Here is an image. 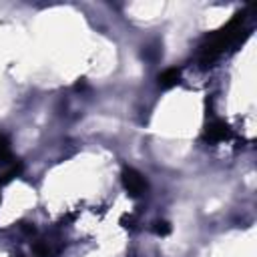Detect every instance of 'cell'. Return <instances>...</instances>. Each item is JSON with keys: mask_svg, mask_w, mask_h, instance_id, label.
<instances>
[{"mask_svg": "<svg viewBox=\"0 0 257 257\" xmlns=\"http://www.w3.org/2000/svg\"><path fill=\"white\" fill-rule=\"evenodd\" d=\"M205 137H207V141L211 143H217V141H223L229 137V129L225 123H213L207 127V133H205Z\"/></svg>", "mask_w": 257, "mask_h": 257, "instance_id": "2", "label": "cell"}, {"mask_svg": "<svg viewBox=\"0 0 257 257\" xmlns=\"http://www.w3.org/2000/svg\"><path fill=\"white\" fill-rule=\"evenodd\" d=\"M153 231H155L157 235H169L171 233V225L167 223V221H157L155 227H153Z\"/></svg>", "mask_w": 257, "mask_h": 257, "instance_id": "5", "label": "cell"}, {"mask_svg": "<svg viewBox=\"0 0 257 257\" xmlns=\"http://www.w3.org/2000/svg\"><path fill=\"white\" fill-rule=\"evenodd\" d=\"M123 183H125V189L129 191L131 197H141L147 191V181L143 179L139 171H135V169L123 171Z\"/></svg>", "mask_w": 257, "mask_h": 257, "instance_id": "1", "label": "cell"}, {"mask_svg": "<svg viewBox=\"0 0 257 257\" xmlns=\"http://www.w3.org/2000/svg\"><path fill=\"white\" fill-rule=\"evenodd\" d=\"M159 82H161V87H165V89L175 87V84L179 82V71H177V68H169V71H165L159 77Z\"/></svg>", "mask_w": 257, "mask_h": 257, "instance_id": "3", "label": "cell"}, {"mask_svg": "<svg viewBox=\"0 0 257 257\" xmlns=\"http://www.w3.org/2000/svg\"><path fill=\"white\" fill-rule=\"evenodd\" d=\"M0 161L2 163H12L14 159H12V153H10V143H8V139L4 135H0Z\"/></svg>", "mask_w": 257, "mask_h": 257, "instance_id": "4", "label": "cell"}]
</instances>
